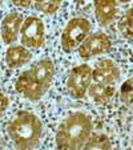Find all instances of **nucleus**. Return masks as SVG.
<instances>
[{
  "instance_id": "dca6fc26",
  "label": "nucleus",
  "mask_w": 133,
  "mask_h": 150,
  "mask_svg": "<svg viewBox=\"0 0 133 150\" xmlns=\"http://www.w3.org/2000/svg\"><path fill=\"white\" fill-rule=\"evenodd\" d=\"M120 98L127 105H133V77L124 81L120 88Z\"/></svg>"
},
{
  "instance_id": "1a4fd4ad",
  "label": "nucleus",
  "mask_w": 133,
  "mask_h": 150,
  "mask_svg": "<svg viewBox=\"0 0 133 150\" xmlns=\"http://www.w3.org/2000/svg\"><path fill=\"white\" fill-rule=\"evenodd\" d=\"M24 17L19 12L11 11L3 17L1 25H0V36L3 39L4 44L12 45L20 36L21 25H23Z\"/></svg>"
},
{
  "instance_id": "0eeeda50",
  "label": "nucleus",
  "mask_w": 133,
  "mask_h": 150,
  "mask_svg": "<svg viewBox=\"0 0 133 150\" xmlns=\"http://www.w3.org/2000/svg\"><path fill=\"white\" fill-rule=\"evenodd\" d=\"M112 48V41L109 36L104 32L89 33L88 37L80 44L77 48V53L81 59H92L95 56L107 53Z\"/></svg>"
},
{
  "instance_id": "4468645a",
  "label": "nucleus",
  "mask_w": 133,
  "mask_h": 150,
  "mask_svg": "<svg viewBox=\"0 0 133 150\" xmlns=\"http://www.w3.org/2000/svg\"><path fill=\"white\" fill-rule=\"evenodd\" d=\"M117 29L125 39H133V7L128 9L124 16L119 20Z\"/></svg>"
},
{
  "instance_id": "6ab92c4d",
  "label": "nucleus",
  "mask_w": 133,
  "mask_h": 150,
  "mask_svg": "<svg viewBox=\"0 0 133 150\" xmlns=\"http://www.w3.org/2000/svg\"><path fill=\"white\" fill-rule=\"evenodd\" d=\"M132 0H117V3H121V4H127V3H130Z\"/></svg>"
},
{
  "instance_id": "4be33fe9",
  "label": "nucleus",
  "mask_w": 133,
  "mask_h": 150,
  "mask_svg": "<svg viewBox=\"0 0 133 150\" xmlns=\"http://www.w3.org/2000/svg\"><path fill=\"white\" fill-rule=\"evenodd\" d=\"M3 1H4V0H0V4H1V3H3Z\"/></svg>"
},
{
  "instance_id": "423d86ee",
  "label": "nucleus",
  "mask_w": 133,
  "mask_h": 150,
  "mask_svg": "<svg viewBox=\"0 0 133 150\" xmlns=\"http://www.w3.org/2000/svg\"><path fill=\"white\" fill-rule=\"evenodd\" d=\"M20 41L29 49L41 48L46 44V25L43 20L37 16H28L24 19L20 31Z\"/></svg>"
},
{
  "instance_id": "412c9836",
  "label": "nucleus",
  "mask_w": 133,
  "mask_h": 150,
  "mask_svg": "<svg viewBox=\"0 0 133 150\" xmlns=\"http://www.w3.org/2000/svg\"><path fill=\"white\" fill-rule=\"evenodd\" d=\"M0 72H1V61H0Z\"/></svg>"
},
{
  "instance_id": "6e6552de",
  "label": "nucleus",
  "mask_w": 133,
  "mask_h": 150,
  "mask_svg": "<svg viewBox=\"0 0 133 150\" xmlns=\"http://www.w3.org/2000/svg\"><path fill=\"white\" fill-rule=\"evenodd\" d=\"M121 71L110 59H100L92 68V80L95 82L115 85L120 81Z\"/></svg>"
},
{
  "instance_id": "5701e85b",
  "label": "nucleus",
  "mask_w": 133,
  "mask_h": 150,
  "mask_svg": "<svg viewBox=\"0 0 133 150\" xmlns=\"http://www.w3.org/2000/svg\"><path fill=\"white\" fill-rule=\"evenodd\" d=\"M0 40H1V36H0Z\"/></svg>"
},
{
  "instance_id": "f8f14e48",
  "label": "nucleus",
  "mask_w": 133,
  "mask_h": 150,
  "mask_svg": "<svg viewBox=\"0 0 133 150\" xmlns=\"http://www.w3.org/2000/svg\"><path fill=\"white\" fill-rule=\"evenodd\" d=\"M115 92H116L115 85L101 84V82L92 81V84L89 85V88H88V96L91 97L96 104L104 105L110 101V98L113 97Z\"/></svg>"
},
{
  "instance_id": "f257e3e1",
  "label": "nucleus",
  "mask_w": 133,
  "mask_h": 150,
  "mask_svg": "<svg viewBox=\"0 0 133 150\" xmlns=\"http://www.w3.org/2000/svg\"><path fill=\"white\" fill-rule=\"evenodd\" d=\"M56 74V67L51 59H41L24 71L16 80V91L24 98L36 102L49 91Z\"/></svg>"
},
{
  "instance_id": "20e7f679",
  "label": "nucleus",
  "mask_w": 133,
  "mask_h": 150,
  "mask_svg": "<svg viewBox=\"0 0 133 150\" xmlns=\"http://www.w3.org/2000/svg\"><path fill=\"white\" fill-rule=\"evenodd\" d=\"M92 24L85 17H73L67 23L61 33V48L65 53L77 51L83 41L91 33Z\"/></svg>"
},
{
  "instance_id": "f03ea898",
  "label": "nucleus",
  "mask_w": 133,
  "mask_h": 150,
  "mask_svg": "<svg viewBox=\"0 0 133 150\" xmlns=\"http://www.w3.org/2000/svg\"><path fill=\"white\" fill-rule=\"evenodd\" d=\"M93 122L91 116L84 112H73L68 114L59 125L55 136V144L57 149L79 150L83 149L92 134Z\"/></svg>"
},
{
  "instance_id": "9d476101",
  "label": "nucleus",
  "mask_w": 133,
  "mask_h": 150,
  "mask_svg": "<svg viewBox=\"0 0 133 150\" xmlns=\"http://www.w3.org/2000/svg\"><path fill=\"white\" fill-rule=\"evenodd\" d=\"M95 16L100 25H109L116 17L117 0H93Z\"/></svg>"
},
{
  "instance_id": "7ed1b4c3",
  "label": "nucleus",
  "mask_w": 133,
  "mask_h": 150,
  "mask_svg": "<svg viewBox=\"0 0 133 150\" xmlns=\"http://www.w3.org/2000/svg\"><path fill=\"white\" fill-rule=\"evenodd\" d=\"M7 133L16 149L28 150L40 144L44 134V125L35 113L20 110L9 121Z\"/></svg>"
},
{
  "instance_id": "39448f33",
  "label": "nucleus",
  "mask_w": 133,
  "mask_h": 150,
  "mask_svg": "<svg viewBox=\"0 0 133 150\" xmlns=\"http://www.w3.org/2000/svg\"><path fill=\"white\" fill-rule=\"evenodd\" d=\"M92 81H93L92 80V68L88 64H80V65L73 67L65 81L67 93L72 98H84Z\"/></svg>"
},
{
  "instance_id": "2eb2a0df",
  "label": "nucleus",
  "mask_w": 133,
  "mask_h": 150,
  "mask_svg": "<svg viewBox=\"0 0 133 150\" xmlns=\"http://www.w3.org/2000/svg\"><path fill=\"white\" fill-rule=\"evenodd\" d=\"M63 0H33L36 11L44 15H53L59 11Z\"/></svg>"
},
{
  "instance_id": "ddd939ff",
  "label": "nucleus",
  "mask_w": 133,
  "mask_h": 150,
  "mask_svg": "<svg viewBox=\"0 0 133 150\" xmlns=\"http://www.w3.org/2000/svg\"><path fill=\"white\" fill-rule=\"evenodd\" d=\"M112 147L109 137H107L102 133H92L89 138L87 139L83 149H101V150H109Z\"/></svg>"
},
{
  "instance_id": "f3484780",
  "label": "nucleus",
  "mask_w": 133,
  "mask_h": 150,
  "mask_svg": "<svg viewBox=\"0 0 133 150\" xmlns=\"http://www.w3.org/2000/svg\"><path fill=\"white\" fill-rule=\"evenodd\" d=\"M9 106V100L3 92H0V117L6 113V110Z\"/></svg>"
},
{
  "instance_id": "a211bd4d",
  "label": "nucleus",
  "mask_w": 133,
  "mask_h": 150,
  "mask_svg": "<svg viewBox=\"0 0 133 150\" xmlns=\"http://www.w3.org/2000/svg\"><path fill=\"white\" fill-rule=\"evenodd\" d=\"M12 4L19 8H29L33 4V0H11Z\"/></svg>"
},
{
  "instance_id": "9b49d317",
  "label": "nucleus",
  "mask_w": 133,
  "mask_h": 150,
  "mask_svg": "<svg viewBox=\"0 0 133 150\" xmlns=\"http://www.w3.org/2000/svg\"><path fill=\"white\" fill-rule=\"evenodd\" d=\"M32 60V52L29 48L21 45H9L6 52V65L11 69H16L28 64Z\"/></svg>"
},
{
  "instance_id": "aec40b11",
  "label": "nucleus",
  "mask_w": 133,
  "mask_h": 150,
  "mask_svg": "<svg viewBox=\"0 0 133 150\" xmlns=\"http://www.w3.org/2000/svg\"><path fill=\"white\" fill-rule=\"evenodd\" d=\"M130 145H132V147H133V130H132V137H130Z\"/></svg>"
}]
</instances>
